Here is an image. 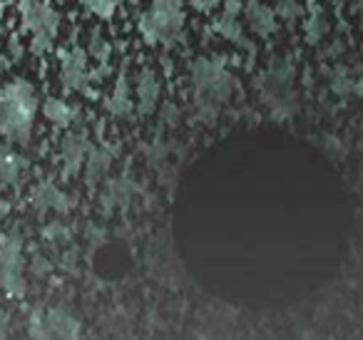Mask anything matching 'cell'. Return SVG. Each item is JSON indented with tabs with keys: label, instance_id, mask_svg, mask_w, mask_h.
Returning a JSON list of instances; mask_svg holds the SVG:
<instances>
[{
	"label": "cell",
	"instance_id": "obj_1",
	"mask_svg": "<svg viewBox=\"0 0 363 340\" xmlns=\"http://www.w3.org/2000/svg\"><path fill=\"white\" fill-rule=\"evenodd\" d=\"M194 112L202 120H214L224 110L234 92V75L217 55H202L189 67Z\"/></svg>",
	"mask_w": 363,
	"mask_h": 340
},
{
	"label": "cell",
	"instance_id": "obj_2",
	"mask_svg": "<svg viewBox=\"0 0 363 340\" xmlns=\"http://www.w3.org/2000/svg\"><path fill=\"white\" fill-rule=\"evenodd\" d=\"M38 112V97L30 82L13 80L0 87V135L13 142H28Z\"/></svg>",
	"mask_w": 363,
	"mask_h": 340
},
{
	"label": "cell",
	"instance_id": "obj_3",
	"mask_svg": "<svg viewBox=\"0 0 363 340\" xmlns=\"http://www.w3.org/2000/svg\"><path fill=\"white\" fill-rule=\"evenodd\" d=\"M187 26V13L182 0H152L142 11L137 28L150 45H174Z\"/></svg>",
	"mask_w": 363,
	"mask_h": 340
},
{
	"label": "cell",
	"instance_id": "obj_4",
	"mask_svg": "<svg viewBox=\"0 0 363 340\" xmlns=\"http://www.w3.org/2000/svg\"><path fill=\"white\" fill-rule=\"evenodd\" d=\"M259 92L277 117H291L296 112V72L289 60H274L259 80Z\"/></svg>",
	"mask_w": 363,
	"mask_h": 340
},
{
	"label": "cell",
	"instance_id": "obj_5",
	"mask_svg": "<svg viewBox=\"0 0 363 340\" xmlns=\"http://www.w3.org/2000/svg\"><path fill=\"white\" fill-rule=\"evenodd\" d=\"M21 11V23L26 33L30 35L33 52L43 55L52 47L57 38V28H60V16L48 0H21L18 3Z\"/></svg>",
	"mask_w": 363,
	"mask_h": 340
},
{
	"label": "cell",
	"instance_id": "obj_6",
	"mask_svg": "<svg viewBox=\"0 0 363 340\" xmlns=\"http://www.w3.org/2000/svg\"><path fill=\"white\" fill-rule=\"evenodd\" d=\"M60 77L62 85L72 92H87L90 90V65H87V52L80 47L62 52L60 57Z\"/></svg>",
	"mask_w": 363,
	"mask_h": 340
},
{
	"label": "cell",
	"instance_id": "obj_7",
	"mask_svg": "<svg viewBox=\"0 0 363 340\" xmlns=\"http://www.w3.org/2000/svg\"><path fill=\"white\" fill-rule=\"evenodd\" d=\"M217 33L224 40L234 42V45H247V30H244V13L239 0H227L224 8L219 11L217 23H214Z\"/></svg>",
	"mask_w": 363,
	"mask_h": 340
},
{
	"label": "cell",
	"instance_id": "obj_8",
	"mask_svg": "<svg viewBox=\"0 0 363 340\" xmlns=\"http://www.w3.org/2000/svg\"><path fill=\"white\" fill-rule=\"evenodd\" d=\"M242 13L247 28L257 38L274 35V30H277V13L264 0H247V6H242Z\"/></svg>",
	"mask_w": 363,
	"mask_h": 340
},
{
	"label": "cell",
	"instance_id": "obj_9",
	"mask_svg": "<svg viewBox=\"0 0 363 340\" xmlns=\"http://www.w3.org/2000/svg\"><path fill=\"white\" fill-rule=\"evenodd\" d=\"M160 92H162V85H160V77L152 67H142L137 72V80H135V95H137V110L140 115H152L160 102Z\"/></svg>",
	"mask_w": 363,
	"mask_h": 340
},
{
	"label": "cell",
	"instance_id": "obj_10",
	"mask_svg": "<svg viewBox=\"0 0 363 340\" xmlns=\"http://www.w3.org/2000/svg\"><path fill=\"white\" fill-rule=\"evenodd\" d=\"M0 283L11 290L23 288L21 278V251L18 244H8L6 249L0 251Z\"/></svg>",
	"mask_w": 363,
	"mask_h": 340
},
{
	"label": "cell",
	"instance_id": "obj_11",
	"mask_svg": "<svg viewBox=\"0 0 363 340\" xmlns=\"http://www.w3.org/2000/svg\"><path fill=\"white\" fill-rule=\"evenodd\" d=\"M87 159V144L80 135H70L62 142V162H65L67 174H75L82 166V162Z\"/></svg>",
	"mask_w": 363,
	"mask_h": 340
},
{
	"label": "cell",
	"instance_id": "obj_12",
	"mask_svg": "<svg viewBox=\"0 0 363 340\" xmlns=\"http://www.w3.org/2000/svg\"><path fill=\"white\" fill-rule=\"evenodd\" d=\"M107 110H110L115 117H127V115H130V110H132L130 82H127L125 75L115 82V90H112V95L107 97Z\"/></svg>",
	"mask_w": 363,
	"mask_h": 340
},
{
	"label": "cell",
	"instance_id": "obj_13",
	"mask_svg": "<svg viewBox=\"0 0 363 340\" xmlns=\"http://www.w3.org/2000/svg\"><path fill=\"white\" fill-rule=\"evenodd\" d=\"M43 112H45V117L52 122V125L57 127H70L72 122H75V110H72L70 105H67L65 100H57V97H50V100H45V105H43Z\"/></svg>",
	"mask_w": 363,
	"mask_h": 340
},
{
	"label": "cell",
	"instance_id": "obj_14",
	"mask_svg": "<svg viewBox=\"0 0 363 340\" xmlns=\"http://www.w3.org/2000/svg\"><path fill=\"white\" fill-rule=\"evenodd\" d=\"M35 206L40 209H57V211H65L70 206L67 196L62 191H57L55 186H40L35 191Z\"/></svg>",
	"mask_w": 363,
	"mask_h": 340
},
{
	"label": "cell",
	"instance_id": "obj_15",
	"mask_svg": "<svg viewBox=\"0 0 363 340\" xmlns=\"http://www.w3.org/2000/svg\"><path fill=\"white\" fill-rule=\"evenodd\" d=\"M107 169H110V154L105 149H92L87 154V179L95 184L97 179L107 174Z\"/></svg>",
	"mask_w": 363,
	"mask_h": 340
},
{
	"label": "cell",
	"instance_id": "obj_16",
	"mask_svg": "<svg viewBox=\"0 0 363 340\" xmlns=\"http://www.w3.org/2000/svg\"><path fill=\"white\" fill-rule=\"evenodd\" d=\"M21 166H23V162L18 159V154H13L6 147H0V176H3V179H8V181L18 179Z\"/></svg>",
	"mask_w": 363,
	"mask_h": 340
},
{
	"label": "cell",
	"instance_id": "obj_17",
	"mask_svg": "<svg viewBox=\"0 0 363 340\" xmlns=\"http://www.w3.org/2000/svg\"><path fill=\"white\" fill-rule=\"evenodd\" d=\"M328 33V23H326V16L321 11H313L306 21V35L311 42H318L323 35Z\"/></svg>",
	"mask_w": 363,
	"mask_h": 340
},
{
	"label": "cell",
	"instance_id": "obj_18",
	"mask_svg": "<svg viewBox=\"0 0 363 340\" xmlns=\"http://www.w3.org/2000/svg\"><path fill=\"white\" fill-rule=\"evenodd\" d=\"M80 3L87 8V11L92 13V16H97V18H112V16H115L117 8H120L122 0H80Z\"/></svg>",
	"mask_w": 363,
	"mask_h": 340
},
{
	"label": "cell",
	"instance_id": "obj_19",
	"mask_svg": "<svg viewBox=\"0 0 363 340\" xmlns=\"http://www.w3.org/2000/svg\"><path fill=\"white\" fill-rule=\"evenodd\" d=\"M130 191H132V184L127 179L112 181V184H110V206L127 204V201H130Z\"/></svg>",
	"mask_w": 363,
	"mask_h": 340
},
{
	"label": "cell",
	"instance_id": "obj_20",
	"mask_svg": "<svg viewBox=\"0 0 363 340\" xmlns=\"http://www.w3.org/2000/svg\"><path fill=\"white\" fill-rule=\"evenodd\" d=\"M274 13H277V16H281L284 21L294 23L298 16H301V8H298L296 0H281V3H279V8H274Z\"/></svg>",
	"mask_w": 363,
	"mask_h": 340
},
{
	"label": "cell",
	"instance_id": "obj_21",
	"mask_svg": "<svg viewBox=\"0 0 363 340\" xmlns=\"http://www.w3.org/2000/svg\"><path fill=\"white\" fill-rule=\"evenodd\" d=\"M0 211H3V201H0Z\"/></svg>",
	"mask_w": 363,
	"mask_h": 340
}]
</instances>
